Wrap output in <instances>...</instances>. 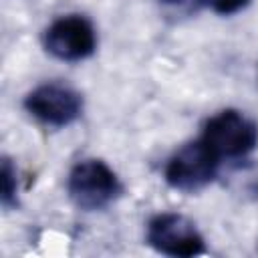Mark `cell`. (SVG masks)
Instances as JSON below:
<instances>
[{
  "mask_svg": "<svg viewBox=\"0 0 258 258\" xmlns=\"http://www.w3.org/2000/svg\"><path fill=\"white\" fill-rule=\"evenodd\" d=\"M67 196L81 212H103L123 196V183L107 161L85 157L67 175Z\"/></svg>",
  "mask_w": 258,
  "mask_h": 258,
  "instance_id": "obj_1",
  "label": "cell"
},
{
  "mask_svg": "<svg viewBox=\"0 0 258 258\" xmlns=\"http://www.w3.org/2000/svg\"><path fill=\"white\" fill-rule=\"evenodd\" d=\"M222 159L202 139H191L175 149L163 167V179L169 187L183 194H196L208 187L220 173Z\"/></svg>",
  "mask_w": 258,
  "mask_h": 258,
  "instance_id": "obj_2",
  "label": "cell"
},
{
  "mask_svg": "<svg viewBox=\"0 0 258 258\" xmlns=\"http://www.w3.org/2000/svg\"><path fill=\"white\" fill-rule=\"evenodd\" d=\"M24 111L44 127L64 129L77 123L85 111L83 95L69 83L46 81L24 95Z\"/></svg>",
  "mask_w": 258,
  "mask_h": 258,
  "instance_id": "obj_3",
  "label": "cell"
},
{
  "mask_svg": "<svg viewBox=\"0 0 258 258\" xmlns=\"http://www.w3.org/2000/svg\"><path fill=\"white\" fill-rule=\"evenodd\" d=\"M200 137L222 161L242 159L258 147V123L238 109H222L206 119Z\"/></svg>",
  "mask_w": 258,
  "mask_h": 258,
  "instance_id": "obj_4",
  "label": "cell"
},
{
  "mask_svg": "<svg viewBox=\"0 0 258 258\" xmlns=\"http://www.w3.org/2000/svg\"><path fill=\"white\" fill-rule=\"evenodd\" d=\"M99 44L95 24L79 12L56 16L42 32L44 50L60 62H81L95 54Z\"/></svg>",
  "mask_w": 258,
  "mask_h": 258,
  "instance_id": "obj_5",
  "label": "cell"
},
{
  "mask_svg": "<svg viewBox=\"0 0 258 258\" xmlns=\"http://www.w3.org/2000/svg\"><path fill=\"white\" fill-rule=\"evenodd\" d=\"M145 240L155 252L173 258H191L206 252L204 234L187 216L177 212H161L149 218Z\"/></svg>",
  "mask_w": 258,
  "mask_h": 258,
  "instance_id": "obj_6",
  "label": "cell"
},
{
  "mask_svg": "<svg viewBox=\"0 0 258 258\" xmlns=\"http://www.w3.org/2000/svg\"><path fill=\"white\" fill-rule=\"evenodd\" d=\"M0 179H2V187H0V204L6 212L18 208V194H20V183H18V169L14 165V161L8 155H2V163H0Z\"/></svg>",
  "mask_w": 258,
  "mask_h": 258,
  "instance_id": "obj_7",
  "label": "cell"
},
{
  "mask_svg": "<svg viewBox=\"0 0 258 258\" xmlns=\"http://www.w3.org/2000/svg\"><path fill=\"white\" fill-rule=\"evenodd\" d=\"M252 0H202V4H206L212 12L220 14V16H232L238 14L242 10H246L250 6Z\"/></svg>",
  "mask_w": 258,
  "mask_h": 258,
  "instance_id": "obj_8",
  "label": "cell"
},
{
  "mask_svg": "<svg viewBox=\"0 0 258 258\" xmlns=\"http://www.w3.org/2000/svg\"><path fill=\"white\" fill-rule=\"evenodd\" d=\"M165 6H183V4H202V0H159Z\"/></svg>",
  "mask_w": 258,
  "mask_h": 258,
  "instance_id": "obj_9",
  "label": "cell"
},
{
  "mask_svg": "<svg viewBox=\"0 0 258 258\" xmlns=\"http://www.w3.org/2000/svg\"><path fill=\"white\" fill-rule=\"evenodd\" d=\"M256 250H258V246H256Z\"/></svg>",
  "mask_w": 258,
  "mask_h": 258,
  "instance_id": "obj_10",
  "label": "cell"
}]
</instances>
